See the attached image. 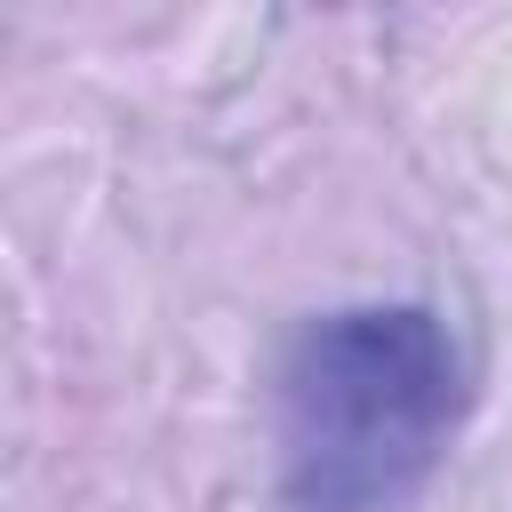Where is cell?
<instances>
[{
  "instance_id": "6da1fadb",
  "label": "cell",
  "mask_w": 512,
  "mask_h": 512,
  "mask_svg": "<svg viewBox=\"0 0 512 512\" xmlns=\"http://www.w3.org/2000/svg\"><path fill=\"white\" fill-rule=\"evenodd\" d=\"M464 416V352L424 304H344L288 336L272 448L288 512H400Z\"/></svg>"
}]
</instances>
